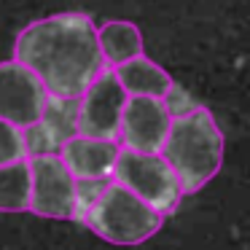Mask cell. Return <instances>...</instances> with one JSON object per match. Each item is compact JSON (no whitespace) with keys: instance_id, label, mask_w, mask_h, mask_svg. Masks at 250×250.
I'll list each match as a JSON object with an SVG mask.
<instances>
[{"instance_id":"cell-1","label":"cell","mask_w":250,"mask_h":250,"mask_svg":"<svg viewBox=\"0 0 250 250\" xmlns=\"http://www.w3.org/2000/svg\"><path fill=\"white\" fill-rule=\"evenodd\" d=\"M14 60L41 78L49 97L78 100L105 67L97 24L89 14L65 11L27 24L17 35Z\"/></svg>"},{"instance_id":"cell-2","label":"cell","mask_w":250,"mask_h":250,"mask_svg":"<svg viewBox=\"0 0 250 250\" xmlns=\"http://www.w3.org/2000/svg\"><path fill=\"white\" fill-rule=\"evenodd\" d=\"M159 153L175 172L183 196L202 191L223 164V132L215 116L202 105L175 113Z\"/></svg>"},{"instance_id":"cell-3","label":"cell","mask_w":250,"mask_h":250,"mask_svg":"<svg viewBox=\"0 0 250 250\" xmlns=\"http://www.w3.org/2000/svg\"><path fill=\"white\" fill-rule=\"evenodd\" d=\"M81 223L110 245H140L162 229L164 215L110 178L86 207Z\"/></svg>"},{"instance_id":"cell-4","label":"cell","mask_w":250,"mask_h":250,"mask_svg":"<svg viewBox=\"0 0 250 250\" xmlns=\"http://www.w3.org/2000/svg\"><path fill=\"white\" fill-rule=\"evenodd\" d=\"M110 178L129 188L135 196L153 207L162 215L178 210L183 191L169 169V164L162 159V153H143V151H129V148H119V156L113 164V175Z\"/></svg>"},{"instance_id":"cell-5","label":"cell","mask_w":250,"mask_h":250,"mask_svg":"<svg viewBox=\"0 0 250 250\" xmlns=\"http://www.w3.org/2000/svg\"><path fill=\"white\" fill-rule=\"evenodd\" d=\"M30 212L76 221V178L57 151L30 153Z\"/></svg>"},{"instance_id":"cell-6","label":"cell","mask_w":250,"mask_h":250,"mask_svg":"<svg viewBox=\"0 0 250 250\" xmlns=\"http://www.w3.org/2000/svg\"><path fill=\"white\" fill-rule=\"evenodd\" d=\"M126 92L116 81L113 70L103 67L92 83L78 97L76 110V135L119 140V119L124 108Z\"/></svg>"},{"instance_id":"cell-7","label":"cell","mask_w":250,"mask_h":250,"mask_svg":"<svg viewBox=\"0 0 250 250\" xmlns=\"http://www.w3.org/2000/svg\"><path fill=\"white\" fill-rule=\"evenodd\" d=\"M49 92L30 67L19 60L0 62V119L27 129L43 119Z\"/></svg>"},{"instance_id":"cell-8","label":"cell","mask_w":250,"mask_h":250,"mask_svg":"<svg viewBox=\"0 0 250 250\" xmlns=\"http://www.w3.org/2000/svg\"><path fill=\"white\" fill-rule=\"evenodd\" d=\"M169 121H172V113L162 97L126 94L119 119V146L129 151L159 153L167 137Z\"/></svg>"},{"instance_id":"cell-9","label":"cell","mask_w":250,"mask_h":250,"mask_svg":"<svg viewBox=\"0 0 250 250\" xmlns=\"http://www.w3.org/2000/svg\"><path fill=\"white\" fill-rule=\"evenodd\" d=\"M119 140H103V137L70 135L60 146V156L76 180H100L113 175V164L119 156Z\"/></svg>"},{"instance_id":"cell-10","label":"cell","mask_w":250,"mask_h":250,"mask_svg":"<svg viewBox=\"0 0 250 250\" xmlns=\"http://www.w3.org/2000/svg\"><path fill=\"white\" fill-rule=\"evenodd\" d=\"M76 110L78 100H60L49 97V105L43 110V119L38 124L24 129V143L30 153H51L60 151V146L70 135H76Z\"/></svg>"},{"instance_id":"cell-11","label":"cell","mask_w":250,"mask_h":250,"mask_svg":"<svg viewBox=\"0 0 250 250\" xmlns=\"http://www.w3.org/2000/svg\"><path fill=\"white\" fill-rule=\"evenodd\" d=\"M116 81L121 83L126 94H140V97H167L169 89L175 86L172 76L164 70L159 62L148 60L146 54H137L121 65L110 67Z\"/></svg>"},{"instance_id":"cell-12","label":"cell","mask_w":250,"mask_h":250,"mask_svg":"<svg viewBox=\"0 0 250 250\" xmlns=\"http://www.w3.org/2000/svg\"><path fill=\"white\" fill-rule=\"evenodd\" d=\"M97 43L105 67H116L132 57L143 54V33L135 22L110 19L97 27Z\"/></svg>"},{"instance_id":"cell-13","label":"cell","mask_w":250,"mask_h":250,"mask_svg":"<svg viewBox=\"0 0 250 250\" xmlns=\"http://www.w3.org/2000/svg\"><path fill=\"white\" fill-rule=\"evenodd\" d=\"M30 210V162L27 156L0 167V212Z\"/></svg>"},{"instance_id":"cell-14","label":"cell","mask_w":250,"mask_h":250,"mask_svg":"<svg viewBox=\"0 0 250 250\" xmlns=\"http://www.w3.org/2000/svg\"><path fill=\"white\" fill-rule=\"evenodd\" d=\"M24 156H27L24 129H19V126L0 119V167L17 162V159H24Z\"/></svg>"}]
</instances>
